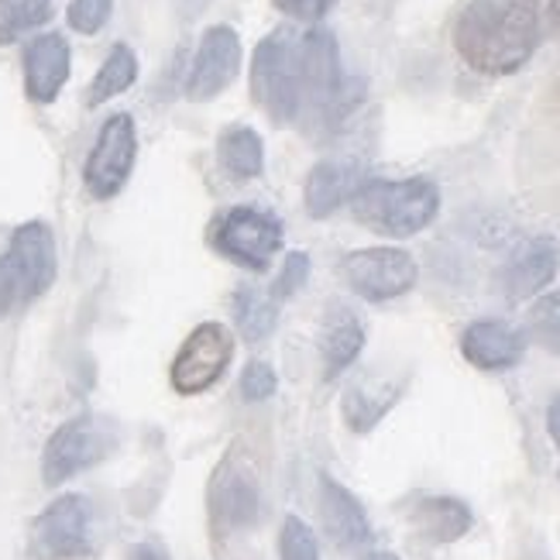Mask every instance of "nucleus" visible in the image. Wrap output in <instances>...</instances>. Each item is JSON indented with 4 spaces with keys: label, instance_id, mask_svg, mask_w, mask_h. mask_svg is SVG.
<instances>
[{
    "label": "nucleus",
    "instance_id": "f257e3e1",
    "mask_svg": "<svg viewBox=\"0 0 560 560\" xmlns=\"http://www.w3.org/2000/svg\"><path fill=\"white\" fill-rule=\"evenodd\" d=\"M540 45L537 0H471L454 21V48L475 72H520Z\"/></svg>",
    "mask_w": 560,
    "mask_h": 560
},
{
    "label": "nucleus",
    "instance_id": "cd10ccee",
    "mask_svg": "<svg viewBox=\"0 0 560 560\" xmlns=\"http://www.w3.org/2000/svg\"><path fill=\"white\" fill-rule=\"evenodd\" d=\"M110 11H114V0H72L66 11V21L72 32L96 35L110 21Z\"/></svg>",
    "mask_w": 560,
    "mask_h": 560
},
{
    "label": "nucleus",
    "instance_id": "4be33fe9",
    "mask_svg": "<svg viewBox=\"0 0 560 560\" xmlns=\"http://www.w3.org/2000/svg\"><path fill=\"white\" fill-rule=\"evenodd\" d=\"M217 159L228 168L234 179H255L265 168V149L258 131H252L248 125H231L224 128L221 141H217Z\"/></svg>",
    "mask_w": 560,
    "mask_h": 560
},
{
    "label": "nucleus",
    "instance_id": "412c9836",
    "mask_svg": "<svg viewBox=\"0 0 560 560\" xmlns=\"http://www.w3.org/2000/svg\"><path fill=\"white\" fill-rule=\"evenodd\" d=\"M402 393L399 382H382V378H361L345 393V420L354 433H369L388 409L396 406Z\"/></svg>",
    "mask_w": 560,
    "mask_h": 560
},
{
    "label": "nucleus",
    "instance_id": "2eb2a0df",
    "mask_svg": "<svg viewBox=\"0 0 560 560\" xmlns=\"http://www.w3.org/2000/svg\"><path fill=\"white\" fill-rule=\"evenodd\" d=\"M69 80V42L62 35H38L24 48V93L35 104H52Z\"/></svg>",
    "mask_w": 560,
    "mask_h": 560
},
{
    "label": "nucleus",
    "instance_id": "0eeeda50",
    "mask_svg": "<svg viewBox=\"0 0 560 560\" xmlns=\"http://www.w3.org/2000/svg\"><path fill=\"white\" fill-rule=\"evenodd\" d=\"M340 272H345V282L351 285V292H358V296L369 303L399 300L420 279L417 258L402 248L351 252L345 261H340Z\"/></svg>",
    "mask_w": 560,
    "mask_h": 560
},
{
    "label": "nucleus",
    "instance_id": "4468645a",
    "mask_svg": "<svg viewBox=\"0 0 560 560\" xmlns=\"http://www.w3.org/2000/svg\"><path fill=\"white\" fill-rule=\"evenodd\" d=\"M8 261L21 282L24 303L38 300L42 292L56 282V237L42 221H28L21 224L11 234V248H8Z\"/></svg>",
    "mask_w": 560,
    "mask_h": 560
},
{
    "label": "nucleus",
    "instance_id": "72a5a7b5",
    "mask_svg": "<svg viewBox=\"0 0 560 560\" xmlns=\"http://www.w3.org/2000/svg\"><path fill=\"white\" fill-rule=\"evenodd\" d=\"M547 430H550L553 444H557V451H560V399H553L550 409H547Z\"/></svg>",
    "mask_w": 560,
    "mask_h": 560
},
{
    "label": "nucleus",
    "instance_id": "bb28decb",
    "mask_svg": "<svg viewBox=\"0 0 560 560\" xmlns=\"http://www.w3.org/2000/svg\"><path fill=\"white\" fill-rule=\"evenodd\" d=\"M279 557H282V560H320V547H316L313 529H310L300 516H289V520L282 523Z\"/></svg>",
    "mask_w": 560,
    "mask_h": 560
},
{
    "label": "nucleus",
    "instance_id": "6e6552de",
    "mask_svg": "<svg viewBox=\"0 0 560 560\" xmlns=\"http://www.w3.org/2000/svg\"><path fill=\"white\" fill-rule=\"evenodd\" d=\"M138 155V135H135V120L131 114H114L104 120L101 135L93 141V152L86 159L83 179L90 197L96 200H110L125 189L131 168Z\"/></svg>",
    "mask_w": 560,
    "mask_h": 560
},
{
    "label": "nucleus",
    "instance_id": "423d86ee",
    "mask_svg": "<svg viewBox=\"0 0 560 560\" xmlns=\"http://www.w3.org/2000/svg\"><path fill=\"white\" fill-rule=\"evenodd\" d=\"M213 248L252 272H265L282 248V224L269 210L234 207L213 224Z\"/></svg>",
    "mask_w": 560,
    "mask_h": 560
},
{
    "label": "nucleus",
    "instance_id": "7c9ffc66",
    "mask_svg": "<svg viewBox=\"0 0 560 560\" xmlns=\"http://www.w3.org/2000/svg\"><path fill=\"white\" fill-rule=\"evenodd\" d=\"M18 306H24V292H21V282L11 269L8 255H0V320H4L8 313H14Z\"/></svg>",
    "mask_w": 560,
    "mask_h": 560
},
{
    "label": "nucleus",
    "instance_id": "9d476101",
    "mask_svg": "<svg viewBox=\"0 0 560 560\" xmlns=\"http://www.w3.org/2000/svg\"><path fill=\"white\" fill-rule=\"evenodd\" d=\"M90 523H93V509L83 495L56 499L32 526V557L72 560L90 553Z\"/></svg>",
    "mask_w": 560,
    "mask_h": 560
},
{
    "label": "nucleus",
    "instance_id": "f03ea898",
    "mask_svg": "<svg viewBox=\"0 0 560 560\" xmlns=\"http://www.w3.org/2000/svg\"><path fill=\"white\" fill-rule=\"evenodd\" d=\"M441 210V189L427 176L412 179H364L351 197L354 221L385 237H412L433 224Z\"/></svg>",
    "mask_w": 560,
    "mask_h": 560
},
{
    "label": "nucleus",
    "instance_id": "aec40b11",
    "mask_svg": "<svg viewBox=\"0 0 560 560\" xmlns=\"http://www.w3.org/2000/svg\"><path fill=\"white\" fill-rule=\"evenodd\" d=\"M471 523H475L471 509L451 495H427L412 505V526L430 544H454L471 529Z\"/></svg>",
    "mask_w": 560,
    "mask_h": 560
},
{
    "label": "nucleus",
    "instance_id": "b1692460",
    "mask_svg": "<svg viewBox=\"0 0 560 560\" xmlns=\"http://www.w3.org/2000/svg\"><path fill=\"white\" fill-rule=\"evenodd\" d=\"M135 80H138V56L131 52L128 45H114L110 56L101 66V72H96L90 90H86V104L90 107H101V104L110 101V96L131 90Z\"/></svg>",
    "mask_w": 560,
    "mask_h": 560
},
{
    "label": "nucleus",
    "instance_id": "1a4fd4ad",
    "mask_svg": "<svg viewBox=\"0 0 560 560\" xmlns=\"http://www.w3.org/2000/svg\"><path fill=\"white\" fill-rule=\"evenodd\" d=\"M234 358V334L224 324H200L186 337L173 361V388L179 396H200L221 382Z\"/></svg>",
    "mask_w": 560,
    "mask_h": 560
},
{
    "label": "nucleus",
    "instance_id": "f704fd0d",
    "mask_svg": "<svg viewBox=\"0 0 560 560\" xmlns=\"http://www.w3.org/2000/svg\"><path fill=\"white\" fill-rule=\"evenodd\" d=\"M547 21H550V32H553V35H560V0H550Z\"/></svg>",
    "mask_w": 560,
    "mask_h": 560
},
{
    "label": "nucleus",
    "instance_id": "20e7f679",
    "mask_svg": "<svg viewBox=\"0 0 560 560\" xmlns=\"http://www.w3.org/2000/svg\"><path fill=\"white\" fill-rule=\"evenodd\" d=\"M252 93L276 125H300L303 86H300V35L285 28L272 32L252 59Z\"/></svg>",
    "mask_w": 560,
    "mask_h": 560
},
{
    "label": "nucleus",
    "instance_id": "7ed1b4c3",
    "mask_svg": "<svg viewBox=\"0 0 560 560\" xmlns=\"http://www.w3.org/2000/svg\"><path fill=\"white\" fill-rule=\"evenodd\" d=\"M300 86H303L300 125L337 128L354 104L351 83L345 80V69H340L337 38L324 28L300 35Z\"/></svg>",
    "mask_w": 560,
    "mask_h": 560
},
{
    "label": "nucleus",
    "instance_id": "2f4dec72",
    "mask_svg": "<svg viewBox=\"0 0 560 560\" xmlns=\"http://www.w3.org/2000/svg\"><path fill=\"white\" fill-rule=\"evenodd\" d=\"M337 0H276V8L296 21H320Z\"/></svg>",
    "mask_w": 560,
    "mask_h": 560
},
{
    "label": "nucleus",
    "instance_id": "dca6fc26",
    "mask_svg": "<svg viewBox=\"0 0 560 560\" xmlns=\"http://www.w3.org/2000/svg\"><path fill=\"white\" fill-rule=\"evenodd\" d=\"M526 340L502 320H475L460 334V354H465L481 372H505L523 361Z\"/></svg>",
    "mask_w": 560,
    "mask_h": 560
},
{
    "label": "nucleus",
    "instance_id": "473e14b6",
    "mask_svg": "<svg viewBox=\"0 0 560 560\" xmlns=\"http://www.w3.org/2000/svg\"><path fill=\"white\" fill-rule=\"evenodd\" d=\"M131 560H168V553H165V547L162 544H135L131 547Z\"/></svg>",
    "mask_w": 560,
    "mask_h": 560
},
{
    "label": "nucleus",
    "instance_id": "5701e85b",
    "mask_svg": "<svg viewBox=\"0 0 560 560\" xmlns=\"http://www.w3.org/2000/svg\"><path fill=\"white\" fill-rule=\"evenodd\" d=\"M234 320H237L241 337H245L248 345H258V340H265L276 330L279 306H276V300L265 289L241 285L234 292Z\"/></svg>",
    "mask_w": 560,
    "mask_h": 560
},
{
    "label": "nucleus",
    "instance_id": "c756f323",
    "mask_svg": "<svg viewBox=\"0 0 560 560\" xmlns=\"http://www.w3.org/2000/svg\"><path fill=\"white\" fill-rule=\"evenodd\" d=\"M276 372L269 369L265 361H252L245 375H241V396H245L248 402H261V399H269L276 393Z\"/></svg>",
    "mask_w": 560,
    "mask_h": 560
},
{
    "label": "nucleus",
    "instance_id": "a878e982",
    "mask_svg": "<svg viewBox=\"0 0 560 560\" xmlns=\"http://www.w3.org/2000/svg\"><path fill=\"white\" fill-rule=\"evenodd\" d=\"M529 337L550 354H560V289L544 292V296L529 306Z\"/></svg>",
    "mask_w": 560,
    "mask_h": 560
},
{
    "label": "nucleus",
    "instance_id": "f3484780",
    "mask_svg": "<svg viewBox=\"0 0 560 560\" xmlns=\"http://www.w3.org/2000/svg\"><path fill=\"white\" fill-rule=\"evenodd\" d=\"M320 516H324L327 537L337 547L351 550V547H364L372 540V526H369V516H364L361 502L330 475L320 478Z\"/></svg>",
    "mask_w": 560,
    "mask_h": 560
},
{
    "label": "nucleus",
    "instance_id": "6ab92c4d",
    "mask_svg": "<svg viewBox=\"0 0 560 560\" xmlns=\"http://www.w3.org/2000/svg\"><path fill=\"white\" fill-rule=\"evenodd\" d=\"M364 348V324L361 316L345 306V303H330L320 324V358H324V375L337 378L340 372H348L354 358Z\"/></svg>",
    "mask_w": 560,
    "mask_h": 560
},
{
    "label": "nucleus",
    "instance_id": "c85d7f7f",
    "mask_svg": "<svg viewBox=\"0 0 560 560\" xmlns=\"http://www.w3.org/2000/svg\"><path fill=\"white\" fill-rule=\"evenodd\" d=\"M306 279H310V255L292 252L282 261V272L272 282V300H285V296H292V292H300L306 285Z\"/></svg>",
    "mask_w": 560,
    "mask_h": 560
},
{
    "label": "nucleus",
    "instance_id": "ddd939ff",
    "mask_svg": "<svg viewBox=\"0 0 560 560\" xmlns=\"http://www.w3.org/2000/svg\"><path fill=\"white\" fill-rule=\"evenodd\" d=\"M241 69V38L228 24H217L210 28L197 48V59H192V72L186 83L189 101H210V96L224 93Z\"/></svg>",
    "mask_w": 560,
    "mask_h": 560
},
{
    "label": "nucleus",
    "instance_id": "f8f14e48",
    "mask_svg": "<svg viewBox=\"0 0 560 560\" xmlns=\"http://www.w3.org/2000/svg\"><path fill=\"white\" fill-rule=\"evenodd\" d=\"M560 269V245L553 234H533L520 241L516 252L505 258L502 265V292L509 303H523L529 296H537L540 289L553 282Z\"/></svg>",
    "mask_w": 560,
    "mask_h": 560
},
{
    "label": "nucleus",
    "instance_id": "393cba45",
    "mask_svg": "<svg viewBox=\"0 0 560 560\" xmlns=\"http://www.w3.org/2000/svg\"><path fill=\"white\" fill-rule=\"evenodd\" d=\"M52 18V0H0V45H11Z\"/></svg>",
    "mask_w": 560,
    "mask_h": 560
},
{
    "label": "nucleus",
    "instance_id": "a211bd4d",
    "mask_svg": "<svg viewBox=\"0 0 560 560\" xmlns=\"http://www.w3.org/2000/svg\"><path fill=\"white\" fill-rule=\"evenodd\" d=\"M361 183H364V168L354 159H327L320 165H313V173L306 179L310 217H330L337 207L351 203Z\"/></svg>",
    "mask_w": 560,
    "mask_h": 560
},
{
    "label": "nucleus",
    "instance_id": "39448f33",
    "mask_svg": "<svg viewBox=\"0 0 560 560\" xmlns=\"http://www.w3.org/2000/svg\"><path fill=\"white\" fill-rule=\"evenodd\" d=\"M117 447V427L104 417H83L62 423L52 436H48L45 454H42V478L45 485H62L72 475H80Z\"/></svg>",
    "mask_w": 560,
    "mask_h": 560
},
{
    "label": "nucleus",
    "instance_id": "9b49d317",
    "mask_svg": "<svg viewBox=\"0 0 560 560\" xmlns=\"http://www.w3.org/2000/svg\"><path fill=\"white\" fill-rule=\"evenodd\" d=\"M261 495L252 460L231 451L210 478V516L221 529H245L258 520Z\"/></svg>",
    "mask_w": 560,
    "mask_h": 560
},
{
    "label": "nucleus",
    "instance_id": "c9c22d12",
    "mask_svg": "<svg viewBox=\"0 0 560 560\" xmlns=\"http://www.w3.org/2000/svg\"><path fill=\"white\" fill-rule=\"evenodd\" d=\"M364 560H399L396 553H372V557H364Z\"/></svg>",
    "mask_w": 560,
    "mask_h": 560
}]
</instances>
